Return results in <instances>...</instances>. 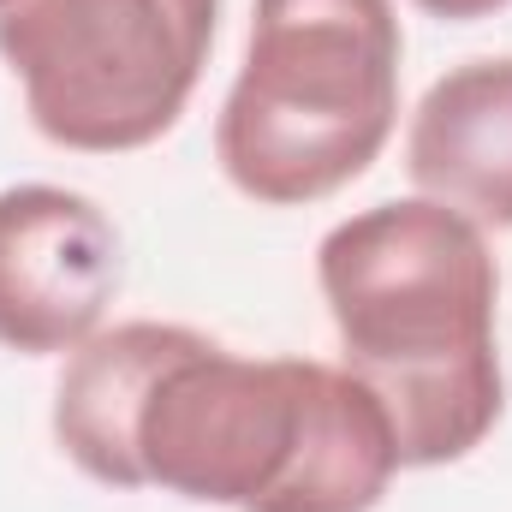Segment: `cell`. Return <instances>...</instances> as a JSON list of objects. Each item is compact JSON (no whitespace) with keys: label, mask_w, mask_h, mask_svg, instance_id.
I'll use <instances>...</instances> for the list:
<instances>
[{"label":"cell","mask_w":512,"mask_h":512,"mask_svg":"<svg viewBox=\"0 0 512 512\" xmlns=\"http://www.w3.org/2000/svg\"><path fill=\"white\" fill-rule=\"evenodd\" d=\"M54 441L108 489L233 512H376L405 471L358 376L310 358H233L179 322L90 334L54 387Z\"/></svg>","instance_id":"obj_1"},{"label":"cell","mask_w":512,"mask_h":512,"mask_svg":"<svg viewBox=\"0 0 512 512\" xmlns=\"http://www.w3.org/2000/svg\"><path fill=\"white\" fill-rule=\"evenodd\" d=\"M316 280L340 328L346 376L376 393L399 465H453L501 423L495 256L477 221L435 197L376 203L340 221Z\"/></svg>","instance_id":"obj_2"},{"label":"cell","mask_w":512,"mask_h":512,"mask_svg":"<svg viewBox=\"0 0 512 512\" xmlns=\"http://www.w3.org/2000/svg\"><path fill=\"white\" fill-rule=\"evenodd\" d=\"M393 0H256L215 161L262 209H304L364 179L399 120Z\"/></svg>","instance_id":"obj_3"},{"label":"cell","mask_w":512,"mask_h":512,"mask_svg":"<svg viewBox=\"0 0 512 512\" xmlns=\"http://www.w3.org/2000/svg\"><path fill=\"white\" fill-rule=\"evenodd\" d=\"M215 24L221 0H12L0 60L48 143L126 155L179 126Z\"/></svg>","instance_id":"obj_4"},{"label":"cell","mask_w":512,"mask_h":512,"mask_svg":"<svg viewBox=\"0 0 512 512\" xmlns=\"http://www.w3.org/2000/svg\"><path fill=\"white\" fill-rule=\"evenodd\" d=\"M120 292L114 221L66 185L0 191V346L24 358L78 352Z\"/></svg>","instance_id":"obj_5"},{"label":"cell","mask_w":512,"mask_h":512,"mask_svg":"<svg viewBox=\"0 0 512 512\" xmlns=\"http://www.w3.org/2000/svg\"><path fill=\"white\" fill-rule=\"evenodd\" d=\"M405 173L477 227H512V54L429 84L405 131Z\"/></svg>","instance_id":"obj_6"},{"label":"cell","mask_w":512,"mask_h":512,"mask_svg":"<svg viewBox=\"0 0 512 512\" xmlns=\"http://www.w3.org/2000/svg\"><path fill=\"white\" fill-rule=\"evenodd\" d=\"M411 6L429 12V18H441V24H477V18H495L512 0H411Z\"/></svg>","instance_id":"obj_7"},{"label":"cell","mask_w":512,"mask_h":512,"mask_svg":"<svg viewBox=\"0 0 512 512\" xmlns=\"http://www.w3.org/2000/svg\"><path fill=\"white\" fill-rule=\"evenodd\" d=\"M6 6H12V0H0V12H6Z\"/></svg>","instance_id":"obj_8"}]
</instances>
